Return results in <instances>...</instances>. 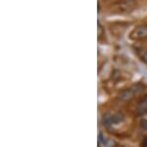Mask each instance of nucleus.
<instances>
[{"label":"nucleus","mask_w":147,"mask_h":147,"mask_svg":"<svg viewBox=\"0 0 147 147\" xmlns=\"http://www.w3.org/2000/svg\"><path fill=\"white\" fill-rule=\"evenodd\" d=\"M142 90H143V87L141 85H136V86L129 87V89H125L121 92L119 94V99L121 101H127L131 99L134 96H136V94L140 93Z\"/></svg>","instance_id":"f257e3e1"},{"label":"nucleus","mask_w":147,"mask_h":147,"mask_svg":"<svg viewBox=\"0 0 147 147\" xmlns=\"http://www.w3.org/2000/svg\"><path fill=\"white\" fill-rule=\"evenodd\" d=\"M134 36H136L134 38L136 39H140V38H144L147 36V29L145 27H140L137 28V29L134 32Z\"/></svg>","instance_id":"20e7f679"},{"label":"nucleus","mask_w":147,"mask_h":147,"mask_svg":"<svg viewBox=\"0 0 147 147\" xmlns=\"http://www.w3.org/2000/svg\"><path fill=\"white\" fill-rule=\"evenodd\" d=\"M143 59H144V61H145V62L147 63V51L143 54Z\"/></svg>","instance_id":"39448f33"},{"label":"nucleus","mask_w":147,"mask_h":147,"mask_svg":"<svg viewBox=\"0 0 147 147\" xmlns=\"http://www.w3.org/2000/svg\"><path fill=\"white\" fill-rule=\"evenodd\" d=\"M137 113H141V115L147 113V95L139 102L138 106H137Z\"/></svg>","instance_id":"7ed1b4c3"},{"label":"nucleus","mask_w":147,"mask_h":147,"mask_svg":"<svg viewBox=\"0 0 147 147\" xmlns=\"http://www.w3.org/2000/svg\"><path fill=\"white\" fill-rule=\"evenodd\" d=\"M123 117L122 113H114V115H105L103 117V122L105 125H112V124H120L121 122L123 120Z\"/></svg>","instance_id":"f03ea898"}]
</instances>
